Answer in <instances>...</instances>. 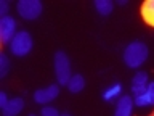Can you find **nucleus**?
<instances>
[{
	"mask_svg": "<svg viewBox=\"0 0 154 116\" xmlns=\"http://www.w3.org/2000/svg\"><path fill=\"white\" fill-rule=\"evenodd\" d=\"M148 47L146 44L140 42V40H135L132 44H128L127 47H125L124 50V61L125 65H127L128 68H138L141 66L144 61H146L148 58Z\"/></svg>",
	"mask_w": 154,
	"mask_h": 116,
	"instance_id": "obj_1",
	"label": "nucleus"
},
{
	"mask_svg": "<svg viewBox=\"0 0 154 116\" xmlns=\"http://www.w3.org/2000/svg\"><path fill=\"white\" fill-rule=\"evenodd\" d=\"M55 74H56L58 82L63 85H67V82L72 77L71 76V61L66 53L61 50L55 53Z\"/></svg>",
	"mask_w": 154,
	"mask_h": 116,
	"instance_id": "obj_2",
	"label": "nucleus"
},
{
	"mask_svg": "<svg viewBox=\"0 0 154 116\" xmlns=\"http://www.w3.org/2000/svg\"><path fill=\"white\" fill-rule=\"evenodd\" d=\"M10 48L11 53L16 56H26L29 52L32 50V37L31 34L26 31L16 32V36L13 37V40L10 42Z\"/></svg>",
	"mask_w": 154,
	"mask_h": 116,
	"instance_id": "obj_3",
	"label": "nucleus"
},
{
	"mask_svg": "<svg viewBox=\"0 0 154 116\" xmlns=\"http://www.w3.org/2000/svg\"><path fill=\"white\" fill-rule=\"evenodd\" d=\"M42 2L38 0H19L16 5L19 16L24 19H37L42 13Z\"/></svg>",
	"mask_w": 154,
	"mask_h": 116,
	"instance_id": "obj_4",
	"label": "nucleus"
},
{
	"mask_svg": "<svg viewBox=\"0 0 154 116\" xmlns=\"http://www.w3.org/2000/svg\"><path fill=\"white\" fill-rule=\"evenodd\" d=\"M16 21L10 16H5L0 19V44L2 48L7 45L8 42L13 40V37L16 36Z\"/></svg>",
	"mask_w": 154,
	"mask_h": 116,
	"instance_id": "obj_5",
	"label": "nucleus"
},
{
	"mask_svg": "<svg viewBox=\"0 0 154 116\" xmlns=\"http://www.w3.org/2000/svg\"><path fill=\"white\" fill-rule=\"evenodd\" d=\"M58 94H60V87L56 84H51L48 87H43V89H38L34 92V102L38 105H47L51 100H55Z\"/></svg>",
	"mask_w": 154,
	"mask_h": 116,
	"instance_id": "obj_6",
	"label": "nucleus"
},
{
	"mask_svg": "<svg viewBox=\"0 0 154 116\" xmlns=\"http://www.w3.org/2000/svg\"><path fill=\"white\" fill-rule=\"evenodd\" d=\"M148 72L144 71H140L133 76V81H132V92L135 94V97L141 95L146 92V87H148Z\"/></svg>",
	"mask_w": 154,
	"mask_h": 116,
	"instance_id": "obj_7",
	"label": "nucleus"
},
{
	"mask_svg": "<svg viewBox=\"0 0 154 116\" xmlns=\"http://www.w3.org/2000/svg\"><path fill=\"white\" fill-rule=\"evenodd\" d=\"M140 14L148 26L154 27V0H144L140 7Z\"/></svg>",
	"mask_w": 154,
	"mask_h": 116,
	"instance_id": "obj_8",
	"label": "nucleus"
},
{
	"mask_svg": "<svg viewBox=\"0 0 154 116\" xmlns=\"http://www.w3.org/2000/svg\"><path fill=\"white\" fill-rule=\"evenodd\" d=\"M132 108H133L132 97H130V95H122L119 98V102H117L114 116H130V114H132Z\"/></svg>",
	"mask_w": 154,
	"mask_h": 116,
	"instance_id": "obj_9",
	"label": "nucleus"
},
{
	"mask_svg": "<svg viewBox=\"0 0 154 116\" xmlns=\"http://www.w3.org/2000/svg\"><path fill=\"white\" fill-rule=\"evenodd\" d=\"M23 108H24V100L21 97H14V98L8 102V105L2 111H3V116H16L23 111Z\"/></svg>",
	"mask_w": 154,
	"mask_h": 116,
	"instance_id": "obj_10",
	"label": "nucleus"
},
{
	"mask_svg": "<svg viewBox=\"0 0 154 116\" xmlns=\"http://www.w3.org/2000/svg\"><path fill=\"white\" fill-rule=\"evenodd\" d=\"M135 103L138 106H148V105H154V81L149 82L146 87V92L138 97H135Z\"/></svg>",
	"mask_w": 154,
	"mask_h": 116,
	"instance_id": "obj_11",
	"label": "nucleus"
},
{
	"mask_svg": "<svg viewBox=\"0 0 154 116\" xmlns=\"http://www.w3.org/2000/svg\"><path fill=\"white\" fill-rule=\"evenodd\" d=\"M84 87H85V79L82 74H74L67 82V89L72 94H79V92L84 90Z\"/></svg>",
	"mask_w": 154,
	"mask_h": 116,
	"instance_id": "obj_12",
	"label": "nucleus"
},
{
	"mask_svg": "<svg viewBox=\"0 0 154 116\" xmlns=\"http://www.w3.org/2000/svg\"><path fill=\"white\" fill-rule=\"evenodd\" d=\"M95 8L101 16H108V14L112 11L114 5L111 0H95Z\"/></svg>",
	"mask_w": 154,
	"mask_h": 116,
	"instance_id": "obj_13",
	"label": "nucleus"
},
{
	"mask_svg": "<svg viewBox=\"0 0 154 116\" xmlns=\"http://www.w3.org/2000/svg\"><path fill=\"white\" fill-rule=\"evenodd\" d=\"M120 90H122V85H120V84L111 85L109 89H106V90L103 92V98H104V100H112V98H116V97L120 94Z\"/></svg>",
	"mask_w": 154,
	"mask_h": 116,
	"instance_id": "obj_14",
	"label": "nucleus"
},
{
	"mask_svg": "<svg viewBox=\"0 0 154 116\" xmlns=\"http://www.w3.org/2000/svg\"><path fill=\"white\" fill-rule=\"evenodd\" d=\"M8 68H10V63H8V58L7 55L2 52L0 53V76L5 77L7 76V72H8Z\"/></svg>",
	"mask_w": 154,
	"mask_h": 116,
	"instance_id": "obj_15",
	"label": "nucleus"
},
{
	"mask_svg": "<svg viewBox=\"0 0 154 116\" xmlns=\"http://www.w3.org/2000/svg\"><path fill=\"white\" fill-rule=\"evenodd\" d=\"M42 116H61L58 113L56 108H53V106H43L42 108Z\"/></svg>",
	"mask_w": 154,
	"mask_h": 116,
	"instance_id": "obj_16",
	"label": "nucleus"
},
{
	"mask_svg": "<svg viewBox=\"0 0 154 116\" xmlns=\"http://www.w3.org/2000/svg\"><path fill=\"white\" fill-rule=\"evenodd\" d=\"M7 11H8V3L5 2V0H2V2H0V14H2V18L7 16Z\"/></svg>",
	"mask_w": 154,
	"mask_h": 116,
	"instance_id": "obj_17",
	"label": "nucleus"
},
{
	"mask_svg": "<svg viewBox=\"0 0 154 116\" xmlns=\"http://www.w3.org/2000/svg\"><path fill=\"white\" fill-rule=\"evenodd\" d=\"M8 98H7V95H5V92H2V94H0V106H2V110L5 108V106L8 105Z\"/></svg>",
	"mask_w": 154,
	"mask_h": 116,
	"instance_id": "obj_18",
	"label": "nucleus"
},
{
	"mask_svg": "<svg viewBox=\"0 0 154 116\" xmlns=\"http://www.w3.org/2000/svg\"><path fill=\"white\" fill-rule=\"evenodd\" d=\"M146 116H154V110L151 111V113H149V114H146Z\"/></svg>",
	"mask_w": 154,
	"mask_h": 116,
	"instance_id": "obj_19",
	"label": "nucleus"
},
{
	"mask_svg": "<svg viewBox=\"0 0 154 116\" xmlns=\"http://www.w3.org/2000/svg\"><path fill=\"white\" fill-rule=\"evenodd\" d=\"M61 116H71L69 113H64V114H61Z\"/></svg>",
	"mask_w": 154,
	"mask_h": 116,
	"instance_id": "obj_20",
	"label": "nucleus"
},
{
	"mask_svg": "<svg viewBox=\"0 0 154 116\" xmlns=\"http://www.w3.org/2000/svg\"><path fill=\"white\" fill-rule=\"evenodd\" d=\"M29 116H35V114H29Z\"/></svg>",
	"mask_w": 154,
	"mask_h": 116,
	"instance_id": "obj_21",
	"label": "nucleus"
}]
</instances>
